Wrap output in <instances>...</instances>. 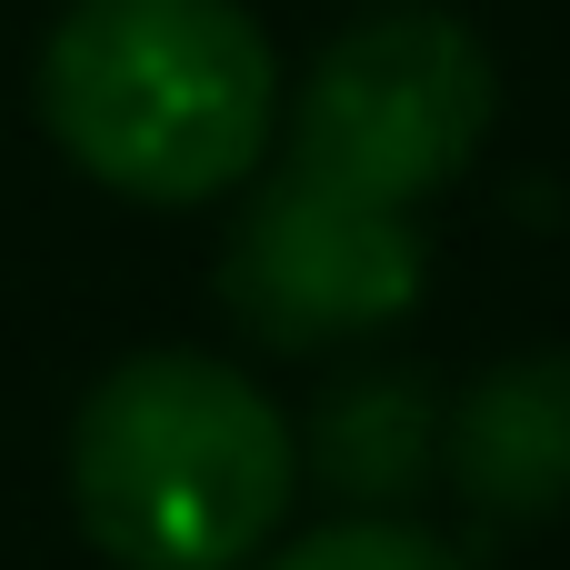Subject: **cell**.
I'll return each instance as SVG.
<instances>
[{
    "label": "cell",
    "instance_id": "6da1fadb",
    "mask_svg": "<svg viewBox=\"0 0 570 570\" xmlns=\"http://www.w3.org/2000/svg\"><path fill=\"white\" fill-rule=\"evenodd\" d=\"M30 100L60 160L140 210H200L281 140V60L240 0H70Z\"/></svg>",
    "mask_w": 570,
    "mask_h": 570
},
{
    "label": "cell",
    "instance_id": "7a4b0ae2",
    "mask_svg": "<svg viewBox=\"0 0 570 570\" xmlns=\"http://www.w3.org/2000/svg\"><path fill=\"white\" fill-rule=\"evenodd\" d=\"M301 491V431L210 351H130L70 421V511L120 570H250Z\"/></svg>",
    "mask_w": 570,
    "mask_h": 570
},
{
    "label": "cell",
    "instance_id": "3957f363",
    "mask_svg": "<svg viewBox=\"0 0 570 570\" xmlns=\"http://www.w3.org/2000/svg\"><path fill=\"white\" fill-rule=\"evenodd\" d=\"M491 110H501V70H491L471 20L381 10L311 60V80L291 90V150L281 160L351 190V200L421 210L431 190H451L481 160Z\"/></svg>",
    "mask_w": 570,
    "mask_h": 570
},
{
    "label": "cell",
    "instance_id": "277c9868",
    "mask_svg": "<svg viewBox=\"0 0 570 570\" xmlns=\"http://www.w3.org/2000/svg\"><path fill=\"white\" fill-rule=\"evenodd\" d=\"M421 281H431L421 210L351 200V190H331L291 160H281V180H261L240 200V220L220 240V311L261 351L371 341V331L421 311Z\"/></svg>",
    "mask_w": 570,
    "mask_h": 570
},
{
    "label": "cell",
    "instance_id": "5b68a950",
    "mask_svg": "<svg viewBox=\"0 0 570 570\" xmlns=\"http://www.w3.org/2000/svg\"><path fill=\"white\" fill-rule=\"evenodd\" d=\"M441 481L501 531H531V521L570 511V351L561 341L491 361L441 411Z\"/></svg>",
    "mask_w": 570,
    "mask_h": 570
},
{
    "label": "cell",
    "instance_id": "8992f818",
    "mask_svg": "<svg viewBox=\"0 0 570 570\" xmlns=\"http://www.w3.org/2000/svg\"><path fill=\"white\" fill-rule=\"evenodd\" d=\"M301 471L341 511H411L441 481V391L421 371H351L301 421Z\"/></svg>",
    "mask_w": 570,
    "mask_h": 570
},
{
    "label": "cell",
    "instance_id": "52a82bcc",
    "mask_svg": "<svg viewBox=\"0 0 570 570\" xmlns=\"http://www.w3.org/2000/svg\"><path fill=\"white\" fill-rule=\"evenodd\" d=\"M250 570H461V551L431 541L401 511H341V521H311V531L271 541Z\"/></svg>",
    "mask_w": 570,
    "mask_h": 570
}]
</instances>
